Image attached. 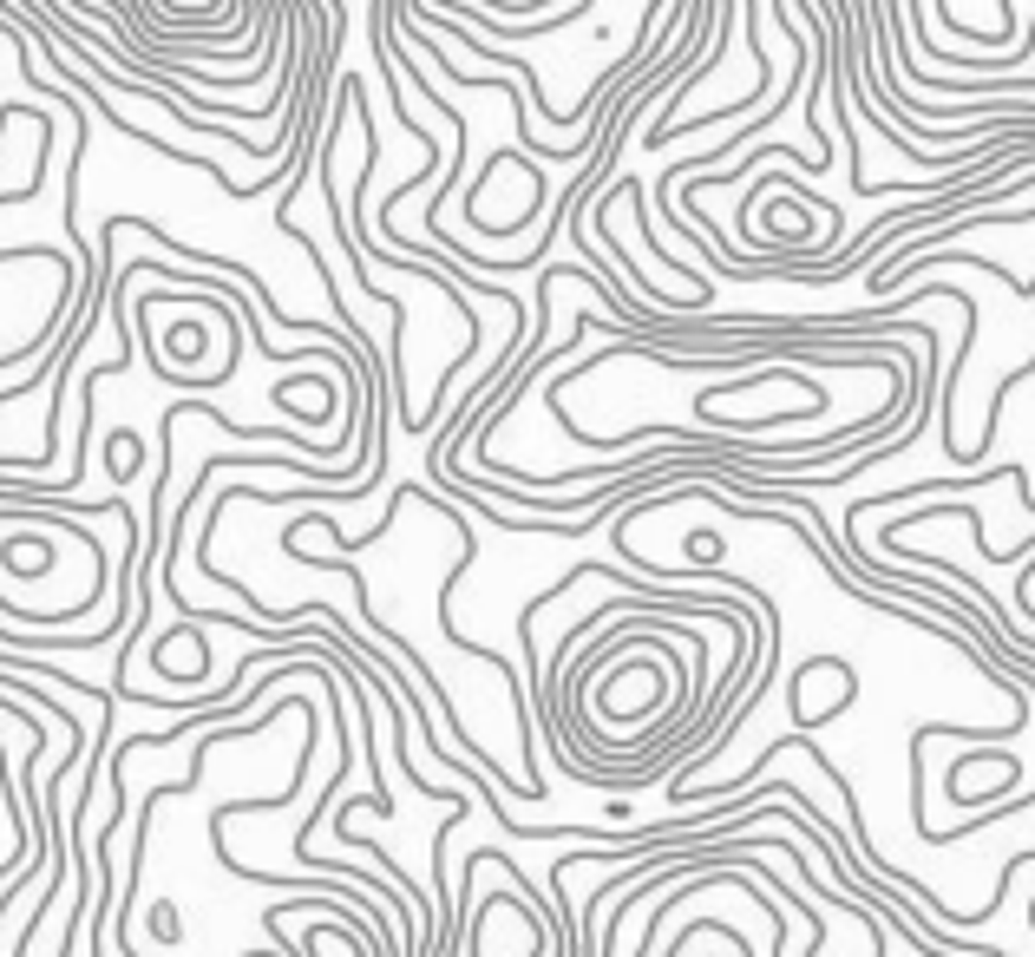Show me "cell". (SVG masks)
Segmentation results:
<instances>
[{"label":"cell","mask_w":1035,"mask_h":957,"mask_svg":"<svg viewBox=\"0 0 1035 957\" xmlns=\"http://www.w3.org/2000/svg\"><path fill=\"white\" fill-rule=\"evenodd\" d=\"M152 931H158V945H177V905H152Z\"/></svg>","instance_id":"cell-1"}]
</instances>
